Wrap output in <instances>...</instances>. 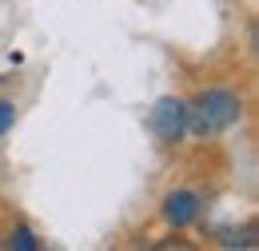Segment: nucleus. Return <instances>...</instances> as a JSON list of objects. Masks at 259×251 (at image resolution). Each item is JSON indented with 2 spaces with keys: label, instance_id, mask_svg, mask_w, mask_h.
Masks as SVG:
<instances>
[{
  "label": "nucleus",
  "instance_id": "3",
  "mask_svg": "<svg viewBox=\"0 0 259 251\" xmlns=\"http://www.w3.org/2000/svg\"><path fill=\"white\" fill-rule=\"evenodd\" d=\"M160 216L167 227H176V231H184V227H192V223L203 220V195L192 188H176L163 195L160 203Z\"/></svg>",
  "mask_w": 259,
  "mask_h": 251
},
{
  "label": "nucleus",
  "instance_id": "1",
  "mask_svg": "<svg viewBox=\"0 0 259 251\" xmlns=\"http://www.w3.org/2000/svg\"><path fill=\"white\" fill-rule=\"evenodd\" d=\"M243 112H247V100L235 92V88L211 84V88H203V92H195L188 100V136H195V140H215V136H224V132H231V128L239 124Z\"/></svg>",
  "mask_w": 259,
  "mask_h": 251
},
{
  "label": "nucleus",
  "instance_id": "4",
  "mask_svg": "<svg viewBox=\"0 0 259 251\" xmlns=\"http://www.w3.org/2000/svg\"><path fill=\"white\" fill-rule=\"evenodd\" d=\"M215 243H220V247H255L259 243V227L255 223H243V227H220V231H215Z\"/></svg>",
  "mask_w": 259,
  "mask_h": 251
},
{
  "label": "nucleus",
  "instance_id": "2",
  "mask_svg": "<svg viewBox=\"0 0 259 251\" xmlns=\"http://www.w3.org/2000/svg\"><path fill=\"white\" fill-rule=\"evenodd\" d=\"M148 124H152V132H156L160 144L176 148V144L188 136V100H180V96H160V100L152 104Z\"/></svg>",
  "mask_w": 259,
  "mask_h": 251
},
{
  "label": "nucleus",
  "instance_id": "5",
  "mask_svg": "<svg viewBox=\"0 0 259 251\" xmlns=\"http://www.w3.org/2000/svg\"><path fill=\"white\" fill-rule=\"evenodd\" d=\"M8 247L12 251H40L44 243H40V235H36L28 223H16V227L8 231Z\"/></svg>",
  "mask_w": 259,
  "mask_h": 251
},
{
  "label": "nucleus",
  "instance_id": "6",
  "mask_svg": "<svg viewBox=\"0 0 259 251\" xmlns=\"http://www.w3.org/2000/svg\"><path fill=\"white\" fill-rule=\"evenodd\" d=\"M12 124H16V104L12 100H0V140L12 132Z\"/></svg>",
  "mask_w": 259,
  "mask_h": 251
}]
</instances>
